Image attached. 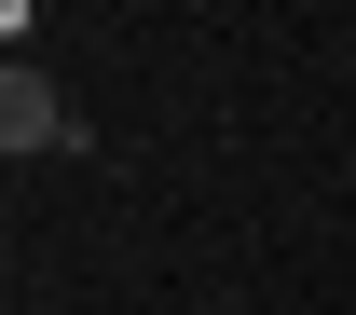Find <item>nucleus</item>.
I'll return each mask as SVG.
<instances>
[{"label":"nucleus","instance_id":"f257e3e1","mask_svg":"<svg viewBox=\"0 0 356 315\" xmlns=\"http://www.w3.org/2000/svg\"><path fill=\"white\" fill-rule=\"evenodd\" d=\"M0 151H14V165H28V151H96V124L55 96V69H28V55L0 69Z\"/></svg>","mask_w":356,"mask_h":315}]
</instances>
